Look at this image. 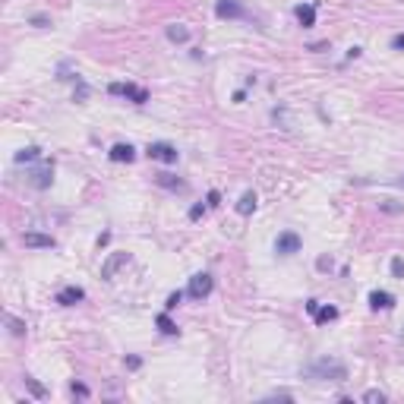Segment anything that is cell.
Here are the masks:
<instances>
[{"instance_id":"484cf974","label":"cell","mask_w":404,"mask_h":404,"mask_svg":"<svg viewBox=\"0 0 404 404\" xmlns=\"http://www.w3.org/2000/svg\"><path fill=\"white\" fill-rule=\"evenodd\" d=\"M316 269H319V272H332L335 269V259H332V256H319V259H316Z\"/></svg>"},{"instance_id":"44dd1931","label":"cell","mask_w":404,"mask_h":404,"mask_svg":"<svg viewBox=\"0 0 404 404\" xmlns=\"http://www.w3.org/2000/svg\"><path fill=\"white\" fill-rule=\"evenodd\" d=\"M76 89H73V101H85V98H89V85H85V79H82V76H76Z\"/></svg>"},{"instance_id":"7402d4cb","label":"cell","mask_w":404,"mask_h":404,"mask_svg":"<svg viewBox=\"0 0 404 404\" xmlns=\"http://www.w3.org/2000/svg\"><path fill=\"white\" fill-rule=\"evenodd\" d=\"M25 389L35 395V398H45V395H48V389H45V385H41L38 379H32V376H25Z\"/></svg>"},{"instance_id":"ac0fdd59","label":"cell","mask_w":404,"mask_h":404,"mask_svg":"<svg viewBox=\"0 0 404 404\" xmlns=\"http://www.w3.org/2000/svg\"><path fill=\"white\" fill-rule=\"evenodd\" d=\"M313 319H316V325H329V322H335V319H338V306H329V303L319 306Z\"/></svg>"},{"instance_id":"ffe728a7","label":"cell","mask_w":404,"mask_h":404,"mask_svg":"<svg viewBox=\"0 0 404 404\" xmlns=\"http://www.w3.org/2000/svg\"><path fill=\"white\" fill-rule=\"evenodd\" d=\"M6 329H10V335L22 338V335H25V322L19 319V316H6Z\"/></svg>"},{"instance_id":"8992f818","label":"cell","mask_w":404,"mask_h":404,"mask_svg":"<svg viewBox=\"0 0 404 404\" xmlns=\"http://www.w3.org/2000/svg\"><path fill=\"white\" fill-rule=\"evenodd\" d=\"M145 155H149L152 161H165V165H177V158H180V152L171 142H149Z\"/></svg>"},{"instance_id":"f1b7e54d","label":"cell","mask_w":404,"mask_h":404,"mask_svg":"<svg viewBox=\"0 0 404 404\" xmlns=\"http://www.w3.org/2000/svg\"><path fill=\"white\" fill-rule=\"evenodd\" d=\"M392 275H395V278H404V259H401V256H395V259H392Z\"/></svg>"},{"instance_id":"d4e9b609","label":"cell","mask_w":404,"mask_h":404,"mask_svg":"<svg viewBox=\"0 0 404 404\" xmlns=\"http://www.w3.org/2000/svg\"><path fill=\"white\" fill-rule=\"evenodd\" d=\"M29 22L35 25V29H48V25H51V16H45V13H35V16H32Z\"/></svg>"},{"instance_id":"f546056e","label":"cell","mask_w":404,"mask_h":404,"mask_svg":"<svg viewBox=\"0 0 404 404\" xmlns=\"http://www.w3.org/2000/svg\"><path fill=\"white\" fill-rule=\"evenodd\" d=\"M123 363H126V369H139L142 366V357L139 354H130V357H123Z\"/></svg>"},{"instance_id":"e575fe53","label":"cell","mask_w":404,"mask_h":404,"mask_svg":"<svg viewBox=\"0 0 404 404\" xmlns=\"http://www.w3.org/2000/svg\"><path fill=\"white\" fill-rule=\"evenodd\" d=\"M316 309H319V300H306V313L316 316Z\"/></svg>"},{"instance_id":"2e32d148","label":"cell","mask_w":404,"mask_h":404,"mask_svg":"<svg viewBox=\"0 0 404 404\" xmlns=\"http://www.w3.org/2000/svg\"><path fill=\"white\" fill-rule=\"evenodd\" d=\"M165 35H168V41H174V45H186V41H190V29L180 25V22H174V25H168V29H165Z\"/></svg>"},{"instance_id":"8fae6325","label":"cell","mask_w":404,"mask_h":404,"mask_svg":"<svg viewBox=\"0 0 404 404\" xmlns=\"http://www.w3.org/2000/svg\"><path fill=\"white\" fill-rule=\"evenodd\" d=\"M108 158H111V161H117V165H123V161H126V165H130V161L136 158V149H133L130 142H117V145H111Z\"/></svg>"},{"instance_id":"8d00e7d4","label":"cell","mask_w":404,"mask_h":404,"mask_svg":"<svg viewBox=\"0 0 404 404\" xmlns=\"http://www.w3.org/2000/svg\"><path fill=\"white\" fill-rule=\"evenodd\" d=\"M395 183H398V186H404V177H401V180H395Z\"/></svg>"},{"instance_id":"d6986e66","label":"cell","mask_w":404,"mask_h":404,"mask_svg":"<svg viewBox=\"0 0 404 404\" xmlns=\"http://www.w3.org/2000/svg\"><path fill=\"white\" fill-rule=\"evenodd\" d=\"M155 322H158V332H161V335H180V329L174 325V319L168 316V309H165V313H158V319H155Z\"/></svg>"},{"instance_id":"4316f807","label":"cell","mask_w":404,"mask_h":404,"mask_svg":"<svg viewBox=\"0 0 404 404\" xmlns=\"http://www.w3.org/2000/svg\"><path fill=\"white\" fill-rule=\"evenodd\" d=\"M70 392L76 398H89V385H82V382H70Z\"/></svg>"},{"instance_id":"4fadbf2b","label":"cell","mask_w":404,"mask_h":404,"mask_svg":"<svg viewBox=\"0 0 404 404\" xmlns=\"http://www.w3.org/2000/svg\"><path fill=\"white\" fill-rule=\"evenodd\" d=\"M256 205H259V196H256L253 190H246V193L237 199L234 209H237V215H243V218H246V215H253V212H256Z\"/></svg>"},{"instance_id":"e0dca14e","label":"cell","mask_w":404,"mask_h":404,"mask_svg":"<svg viewBox=\"0 0 404 404\" xmlns=\"http://www.w3.org/2000/svg\"><path fill=\"white\" fill-rule=\"evenodd\" d=\"M369 306L373 309H392L395 297L389 294V290H373V294H369Z\"/></svg>"},{"instance_id":"603a6c76","label":"cell","mask_w":404,"mask_h":404,"mask_svg":"<svg viewBox=\"0 0 404 404\" xmlns=\"http://www.w3.org/2000/svg\"><path fill=\"white\" fill-rule=\"evenodd\" d=\"M183 297H186L183 290H174V294H171V297L165 300V309H168V313H171V309H177L180 303H183Z\"/></svg>"},{"instance_id":"cb8c5ba5","label":"cell","mask_w":404,"mask_h":404,"mask_svg":"<svg viewBox=\"0 0 404 404\" xmlns=\"http://www.w3.org/2000/svg\"><path fill=\"white\" fill-rule=\"evenodd\" d=\"M363 401H369V404H382L385 395H382L379 389H369V392H363Z\"/></svg>"},{"instance_id":"7a4b0ae2","label":"cell","mask_w":404,"mask_h":404,"mask_svg":"<svg viewBox=\"0 0 404 404\" xmlns=\"http://www.w3.org/2000/svg\"><path fill=\"white\" fill-rule=\"evenodd\" d=\"M215 290V278L209 272H196L190 278V285H186V297L190 300H205Z\"/></svg>"},{"instance_id":"5bb4252c","label":"cell","mask_w":404,"mask_h":404,"mask_svg":"<svg viewBox=\"0 0 404 404\" xmlns=\"http://www.w3.org/2000/svg\"><path fill=\"white\" fill-rule=\"evenodd\" d=\"M155 183L161 190H186V180H180L177 174H155Z\"/></svg>"},{"instance_id":"9a60e30c","label":"cell","mask_w":404,"mask_h":404,"mask_svg":"<svg viewBox=\"0 0 404 404\" xmlns=\"http://www.w3.org/2000/svg\"><path fill=\"white\" fill-rule=\"evenodd\" d=\"M13 161L16 165H32V161H41V149L38 145H25V149H19L13 155Z\"/></svg>"},{"instance_id":"277c9868","label":"cell","mask_w":404,"mask_h":404,"mask_svg":"<svg viewBox=\"0 0 404 404\" xmlns=\"http://www.w3.org/2000/svg\"><path fill=\"white\" fill-rule=\"evenodd\" d=\"M215 16L218 19H250V10L240 0H215Z\"/></svg>"},{"instance_id":"836d02e7","label":"cell","mask_w":404,"mask_h":404,"mask_svg":"<svg viewBox=\"0 0 404 404\" xmlns=\"http://www.w3.org/2000/svg\"><path fill=\"white\" fill-rule=\"evenodd\" d=\"M231 101H234V105H243V101H246V92H243V89H237L234 95H231Z\"/></svg>"},{"instance_id":"9c48e42d","label":"cell","mask_w":404,"mask_h":404,"mask_svg":"<svg viewBox=\"0 0 404 404\" xmlns=\"http://www.w3.org/2000/svg\"><path fill=\"white\" fill-rule=\"evenodd\" d=\"M123 265H130V253H111L105 259V265H101V278L111 281L117 275V269H123Z\"/></svg>"},{"instance_id":"4dcf8cb0","label":"cell","mask_w":404,"mask_h":404,"mask_svg":"<svg viewBox=\"0 0 404 404\" xmlns=\"http://www.w3.org/2000/svg\"><path fill=\"white\" fill-rule=\"evenodd\" d=\"M205 209H209V205H202V202L190 205V218H193V221H196V218H202V215H205Z\"/></svg>"},{"instance_id":"6da1fadb","label":"cell","mask_w":404,"mask_h":404,"mask_svg":"<svg viewBox=\"0 0 404 404\" xmlns=\"http://www.w3.org/2000/svg\"><path fill=\"white\" fill-rule=\"evenodd\" d=\"M300 373H303L306 379H313V382H345L347 379V366L341 363V360H332V357L313 360V363L303 366Z\"/></svg>"},{"instance_id":"5b68a950","label":"cell","mask_w":404,"mask_h":404,"mask_svg":"<svg viewBox=\"0 0 404 404\" xmlns=\"http://www.w3.org/2000/svg\"><path fill=\"white\" fill-rule=\"evenodd\" d=\"M300 246H303V240H300L297 231H281L275 237V253L278 256H294V253H300Z\"/></svg>"},{"instance_id":"ba28073f","label":"cell","mask_w":404,"mask_h":404,"mask_svg":"<svg viewBox=\"0 0 404 404\" xmlns=\"http://www.w3.org/2000/svg\"><path fill=\"white\" fill-rule=\"evenodd\" d=\"M22 243L32 246V250H54L57 240L51 237V234H41V231H25V234H22Z\"/></svg>"},{"instance_id":"d590c367","label":"cell","mask_w":404,"mask_h":404,"mask_svg":"<svg viewBox=\"0 0 404 404\" xmlns=\"http://www.w3.org/2000/svg\"><path fill=\"white\" fill-rule=\"evenodd\" d=\"M360 54H363V51H360V48H350V51H347V60H357Z\"/></svg>"},{"instance_id":"30bf717a","label":"cell","mask_w":404,"mask_h":404,"mask_svg":"<svg viewBox=\"0 0 404 404\" xmlns=\"http://www.w3.org/2000/svg\"><path fill=\"white\" fill-rule=\"evenodd\" d=\"M82 300H85V290H82V288L66 285V288H60V290H57L54 303H60V306H76V303H82Z\"/></svg>"},{"instance_id":"d6a6232c","label":"cell","mask_w":404,"mask_h":404,"mask_svg":"<svg viewBox=\"0 0 404 404\" xmlns=\"http://www.w3.org/2000/svg\"><path fill=\"white\" fill-rule=\"evenodd\" d=\"M379 209H382V212H392V215H395V212H404V205H395V202H379Z\"/></svg>"},{"instance_id":"83f0119b","label":"cell","mask_w":404,"mask_h":404,"mask_svg":"<svg viewBox=\"0 0 404 404\" xmlns=\"http://www.w3.org/2000/svg\"><path fill=\"white\" fill-rule=\"evenodd\" d=\"M205 205H209V209H218V205H221V193H218V190H209V196H205Z\"/></svg>"},{"instance_id":"1f68e13d","label":"cell","mask_w":404,"mask_h":404,"mask_svg":"<svg viewBox=\"0 0 404 404\" xmlns=\"http://www.w3.org/2000/svg\"><path fill=\"white\" fill-rule=\"evenodd\" d=\"M392 51H404V32L392 35Z\"/></svg>"},{"instance_id":"3957f363","label":"cell","mask_w":404,"mask_h":404,"mask_svg":"<svg viewBox=\"0 0 404 404\" xmlns=\"http://www.w3.org/2000/svg\"><path fill=\"white\" fill-rule=\"evenodd\" d=\"M108 92H111V95L130 98L133 105H145V101H149V89H142V85H136V82H111Z\"/></svg>"},{"instance_id":"7c38bea8","label":"cell","mask_w":404,"mask_h":404,"mask_svg":"<svg viewBox=\"0 0 404 404\" xmlns=\"http://www.w3.org/2000/svg\"><path fill=\"white\" fill-rule=\"evenodd\" d=\"M294 16H297V22L303 25V29H313L316 25V3H297Z\"/></svg>"},{"instance_id":"52a82bcc","label":"cell","mask_w":404,"mask_h":404,"mask_svg":"<svg viewBox=\"0 0 404 404\" xmlns=\"http://www.w3.org/2000/svg\"><path fill=\"white\" fill-rule=\"evenodd\" d=\"M35 190H48L54 183V158H41V168L32 171V180H29Z\"/></svg>"}]
</instances>
